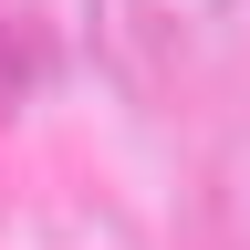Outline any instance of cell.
Masks as SVG:
<instances>
[{"label":"cell","mask_w":250,"mask_h":250,"mask_svg":"<svg viewBox=\"0 0 250 250\" xmlns=\"http://www.w3.org/2000/svg\"><path fill=\"white\" fill-rule=\"evenodd\" d=\"M250 0H104V52L146 83H177V73H208L229 62V21Z\"/></svg>","instance_id":"1"},{"label":"cell","mask_w":250,"mask_h":250,"mask_svg":"<svg viewBox=\"0 0 250 250\" xmlns=\"http://www.w3.org/2000/svg\"><path fill=\"white\" fill-rule=\"evenodd\" d=\"M21 73H31V42H21L11 21H0V83H21Z\"/></svg>","instance_id":"2"}]
</instances>
